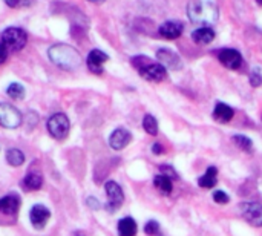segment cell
I'll list each match as a JSON object with an SVG mask.
<instances>
[{
	"mask_svg": "<svg viewBox=\"0 0 262 236\" xmlns=\"http://www.w3.org/2000/svg\"><path fill=\"white\" fill-rule=\"evenodd\" d=\"M23 117L21 114L14 108L6 103L0 104V124L6 129H15L21 124Z\"/></svg>",
	"mask_w": 262,
	"mask_h": 236,
	"instance_id": "6",
	"label": "cell"
},
{
	"mask_svg": "<svg viewBox=\"0 0 262 236\" xmlns=\"http://www.w3.org/2000/svg\"><path fill=\"white\" fill-rule=\"evenodd\" d=\"M160 170H161V174H163V175L169 177L170 180H178V178H180V177H178V174H177L170 166H160Z\"/></svg>",
	"mask_w": 262,
	"mask_h": 236,
	"instance_id": "30",
	"label": "cell"
},
{
	"mask_svg": "<svg viewBox=\"0 0 262 236\" xmlns=\"http://www.w3.org/2000/svg\"><path fill=\"white\" fill-rule=\"evenodd\" d=\"M216 175H218V170L215 166H210L207 169V172L198 178V184L200 187H204V189H212L215 184H216Z\"/></svg>",
	"mask_w": 262,
	"mask_h": 236,
	"instance_id": "20",
	"label": "cell"
},
{
	"mask_svg": "<svg viewBox=\"0 0 262 236\" xmlns=\"http://www.w3.org/2000/svg\"><path fill=\"white\" fill-rule=\"evenodd\" d=\"M118 235L135 236L137 235V223L130 217H126V218L120 220V223H118Z\"/></svg>",
	"mask_w": 262,
	"mask_h": 236,
	"instance_id": "19",
	"label": "cell"
},
{
	"mask_svg": "<svg viewBox=\"0 0 262 236\" xmlns=\"http://www.w3.org/2000/svg\"><path fill=\"white\" fill-rule=\"evenodd\" d=\"M256 2H258V5H261L262 6V0H256Z\"/></svg>",
	"mask_w": 262,
	"mask_h": 236,
	"instance_id": "34",
	"label": "cell"
},
{
	"mask_svg": "<svg viewBox=\"0 0 262 236\" xmlns=\"http://www.w3.org/2000/svg\"><path fill=\"white\" fill-rule=\"evenodd\" d=\"M184 31V25L181 22H177V20H169V22H164L161 26H160V35L167 38V40H175L178 38Z\"/></svg>",
	"mask_w": 262,
	"mask_h": 236,
	"instance_id": "12",
	"label": "cell"
},
{
	"mask_svg": "<svg viewBox=\"0 0 262 236\" xmlns=\"http://www.w3.org/2000/svg\"><path fill=\"white\" fill-rule=\"evenodd\" d=\"M2 41L8 51H20L25 48V45L28 41V35L23 29L12 26V28H8L3 31Z\"/></svg>",
	"mask_w": 262,
	"mask_h": 236,
	"instance_id": "4",
	"label": "cell"
},
{
	"mask_svg": "<svg viewBox=\"0 0 262 236\" xmlns=\"http://www.w3.org/2000/svg\"><path fill=\"white\" fill-rule=\"evenodd\" d=\"M235 115V111L229 106V104H224V103H218L215 106V111H213V118L215 121L218 123H229Z\"/></svg>",
	"mask_w": 262,
	"mask_h": 236,
	"instance_id": "17",
	"label": "cell"
},
{
	"mask_svg": "<svg viewBox=\"0 0 262 236\" xmlns=\"http://www.w3.org/2000/svg\"><path fill=\"white\" fill-rule=\"evenodd\" d=\"M233 141H235V144H236L238 147H241L243 151H252V147H253L252 140L247 138V137H244V135H235V137H233Z\"/></svg>",
	"mask_w": 262,
	"mask_h": 236,
	"instance_id": "25",
	"label": "cell"
},
{
	"mask_svg": "<svg viewBox=\"0 0 262 236\" xmlns=\"http://www.w3.org/2000/svg\"><path fill=\"white\" fill-rule=\"evenodd\" d=\"M6 55H8V49L5 48V45H0V65L6 60Z\"/></svg>",
	"mask_w": 262,
	"mask_h": 236,
	"instance_id": "31",
	"label": "cell"
},
{
	"mask_svg": "<svg viewBox=\"0 0 262 236\" xmlns=\"http://www.w3.org/2000/svg\"><path fill=\"white\" fill-rule=\"evenodd\" d=\"M104 189H106V195H107V204H106L107 210L109 212L118 210L124 201V194H123L121 187L115 181H107L104 184Z\"/></svg>",
	"mask_w": 262,
	"mask_h": 236,
	"instance_id": "7",
	"label": "cell"
},
{
	"mask_svg": "<svg viewBox=\"0 0 262 236\" xmlns=\"http://www.w3.org/2000/svg\"><path fill=\"white\" fill-rule=\"evenodd\" d=\"M48 55L55 66H58L64 71H74L81 65L80 52L69 45H63V43L52 45L48 49Z\"/></svg>",
	"mask_w": 262,
	"mask_h": 236,
	"instance_id": "2",
	"label": "cell"
},
{
	"mask_svg": "<svg viewBox=\"0 0 262 236\" xmlns=\"http://www.w3.org/2000/svg\"><path fill=\"white\" fill-rule=\"evenodd\" d=\"M132 141V135L127 129H123V127H118L115 129L111 137H109V146L114 149V151H121L124 149L129 143Z\"/></svg>",
	"mask_w": 262,
	"mask_h": 236,
	"instance_id": "11",
	"label": "cell"
},
{
	"mask_svg": "<svg viewBox=\"0 0 262 236\" xmlns=\"http://www.w3.org/2000/svg\"><path fill=\"white\" fill-rule=\"evenodd\" d=\"M6 161H8L11 166L18 167V166H21V164H23V161H25V155H23V152H21V151H18V149H11V151H8V152H6Z\"/></svg>",
	"mask_w": 262,
	"mask_h": 236,
	"instance_id": "22",
	"label": "cell"
},
{
	"mask_svg": "<svg viewBox=\"0 0 262 236\" xmlns=\"http://www.w3.org/2000/svg\"><path fill=\"white\" fill-rule=\"evenodd\" d=\"M215 35H216V34H215V31H213L212 28L203 26V28L193 31L192 38H193V41L198 43V45H209V43H212V41L215 40Z\"/></svg>",
	"mask_w": 262,
	"mask_h": 236,
	"instance_id": "16",
	"label": "cell"
},
{
	"mask_svg": "<svg viewBox=\"0 0 262 236\" xmlns=\"http://www.w3.org/2000/svg\"><path fill=\"white\" fill-rule=\"evenodd\" d=\"M107 54H104L100 49H94L88 55V68L92 74H101L103 72V63L107 61Z\"/></svg>",
	"mask_w": 262,
	"mask_h": 236,
	"instance_id": "13",
	"label": "cell"
},
{
	"mask_svg": "<svg viewBox=\"0 0 262 236\" xmlns=\"http://www.w3.org/2000/svg\"><path fill=\"white\" fill-rule=\"evenodd\" d=\"M20 207V200L17 195H6L0 200V215L6 218H15L18 213Z\"/></svg>",
	"mask_w": 262,
	"mask_h": 236,
	"instance_id": "10",
	"label": "cell"
},
{
	"mask_svg": "<svg viewBox=\"0 0 262 236\" xmlns=\"http://www.w3.org/2000/svg\"><path fill=\"white\" fill-rule=\"evenodd\" d=\"M132 65L140 72V75L147 81H163L166 78V69L160 61H152L146 55H137L132 58Z\"/></svg>",
	"mask_w": 262,
	"mask_h": 236,
	"instance_id": "3",
	"label": "cell"
},
{
	"mask_svg": "<svg viewBox=\"0 0 262 236\" xmlns=\"http://www.w3.org/2000/svg\"><path fill=\"white\" fill-rule=\"evenodd\" d=\"M31 223L35 229H43L46 226V223L49 221V217H51V212L41 206V204H35L32 209H31Z\"/></svg>",
	"mask_w": 262,
	"mask_h": 236,
	"instance_id": "14",
	"label": "cell"
},
{
	"mask_svg": "<svg viewBox=\"0 0 262 236\" xmlns=\"http://www.w3.org/2000/svg\"><path fill=\"white\" fill-rule=\"evenodd\" d=\"M154 184L155 187L163 194V195H169L172 192V180L166 175H157L155 180H154Z\"/></svg>",
	"mask_w": 262,
	"mask_h": 236,
	"instance_id": "21",
	"label": "cell"
},
{
	"mask_svg": "<svg viewBox=\"0 0 262 236\" xmlns=\"http://www.w3.org/2000/svg\"><path fill=\"white\" fill-rule=\"evenodd\" d=\"M241 215L249 224L255 227H262V204L259 203H243Z\"/></svg>",
	"mask_w": 262,
	"mask_h": 236,
	"instance_id": "8",
	"label": "cell"
},
{
	"mask_svg": "<svg viewBox=\"0 0 262 236\" xmlns=\"http://www.w3.org/2000/svg\"><path fill=\"white\" fill-rule=\"evenodd\" d=\"M6 94L14 100H21L25 97V88L18 83H11L6 89Z\"/></svg>",
	"mask_w": 262,
	"mask_h": 236,
	"instance_id": "24",
	"label": "cell"
},
{
	"mask_svg": "<svg viewBox=\"0 0 262 236\" xmlns=\"http://www.w3.org/2000/svg\"><path fill=\"white\" fill-rule=\"evenodd\" d=\"M250 84L253 88H258L262 84V74L258 68H253L252 72H250Z\"/></svg>",
	"mask_w": 262,
	"mask_h": 236,
	"instance_id": "26",
	"label": "cell"
},
{
	"mask_svg": "<svg viewBox=\"0 0 262 236\" xmlns=\"http://www.w3.org/2000/svg\"><path fill=\"white\" fill-rule=\"evenodd\" d=\"M144 232H146V235H158V233H160V224H158L157 221H149V223L146 224V227H144Z\"/></svg>",
	"mask_w": 262,
	"mask_h": 236,
	"instance_id": "28",
	"label": "cell"
},
{
	"mask_svg": "<svg viewBox=\"0 0 262 236\" xmlns=\"http://www.w3.org/2000/svg\"><path fill=\"white\" fill-rule=\"evenodd\" d=\"M218 58H220V61H221L227 69H232V71L239 69L241 65H243V57H241V54H239L236 49H232V48L221 49V51L218 52Z\"/></svg>",
	"mask_w": 262,
	"mask_h": 236,
	"instance_id": "9",
	"label": "cell"
},
{
	"mask_svg": "<svg viewBox=\"0 0 262 236\" xmlns=\"http://www.w3.org/2000/svg\"><path fill=\"white\" fill-rule=\"evenodd\" d=\"M152 151H154V154H155V155H160V154L163 152V147H161V144H160V143H155V144H154V147H152Z\"/></svg>",
	"mask_w": 262,
	"mask_h": 236,
	"instance_id": "32",
	"label": "cell"
},
{
	"mask_svg": "<svg viewBox=\"0 0 262 236\" xmlns=\"http://www.w3.org/2000/svg\"><path fill=\"white\" fill-rule=\"evenodd\" d=\"M41 184H43V177L38 172H29L21 181V187L25 190H29V192L38 190L41 187Z\"/></svg>",
	"mask_w": 262,
	"mask_h": 236,
	"instance_id": "18",
	"label": "cell"
},
{
	"mask_svg": "<svg viewBox=\"0 0 262 236\" xmlns=\"http://www.w3.org/2000/svg\"><path fill=\"white\" fill-rule=\"evenodd\" d=\"M143 127L149 135H157L158 134V121L155 120L154 115H146L143 120Z\"/></svg>",
	"mask_w": 262,
	"mask_h": 236,
	"instance_id": "23",
	"label": "cell"
},
{
	"mask_svg": "<svg viewBox=\"0 0 262 236\" xmlns=\"http://www.w3.org/2000/svg\"><path fill=\"white\" fill-rule=\"evenodd\" d=\"M213 201L218 204H227L230 201V198L224 190H216V192H213Z\"/></svg>",
	"mask_w": 262,
	"mask_h": 236,
	"instance_id": "27",
	"label": "cell"
},
{
	"mask_svg": "<svg viewBox=\"0 0 262 236\" xmlns=\"http://www.w3.org/2000/svg\"><path fill=\"white\" fill-rule=\"evenodd\" d=\"M9 8H26L32 3V0H5Z\"/></svg>",
	"mask_w": 262,
	"mask_h": 236,
	"instance_id": "29",
	"label": "cell"
},
{
	"mask_svg": "<svg viewBox=\"0 0 262 236\" xmlns=\"http://www.w3.org/2000/svg\"><path fill=\"white\" fill-rule=\"evenodd\" d=\"M89 2H94V3H100V2H104V0H89Z\"/></svg>",
	"mask_w": 262,
	"mask_h": 236,
	"instance_id": "33",
	"label": "cell"
},
{
	"mask_svg": "<svg viewBox=\"0 0 262 236\" xmlns=\"http://www.w3.org/2000/svg\"><path fill=\"white\" fill-rule=\"evenodd\" d=\"M71 124L64 114H54L48 120V131L55 140H64L69 134Z\"/></svg>",
	"mask_w": 262,
	"mask_h": 236,
	"instance_id": "5",
	"label": "cell"
},
{
	"mask_svg": "<svg viewBox=\"0 0 262 236\" xmlns=\"http://www.w3.org/2000/svg\"><path fill=\"white\" fill-rule=\"evenodd\" d=\"M157 58H158V61H160L164 68H170V69H180V68H181V60H180V57H178L175 52L169 51V49H160V51L157 52Z\"/></svg>",
	"mask_w": 262,
	"mask_h": 236,
	"instance_id": "15",
	"label": "cell"
},
{
	"mask_svg": "<svg viewBox=\"0 0 262 236\" xmlns=\"http://www.w3.org/2000/svg\"><path fill=\"white\" fill-rule=\"evenodd\" d=\"M187 15L192 23L209 26L218 22L220 9L213 0H192L187 5Z\"/></svg>",
	"mask_w": 262,
	"mask_h": 236,
	"instance_id": "1",
	"label": "cell"
}]
</instances>
